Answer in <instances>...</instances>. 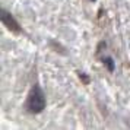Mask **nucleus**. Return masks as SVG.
Masks as SVG:
<instances>
[{
	"mask_svg": "<svg viewBox=\"0 0 130 130\" xmlns=\"http://www.w3.org/2000/svg\"><path fill=\"white\" fill-rule=\"evenodd\" d=\"M25 108L29 112H32V114H38V112H41L45 108V96H44L42 89L38 85L32 86L29 95H28L26 104H25Z\"/></svg>",
	"mask_w": 130,
	"mask_h": 130,
	"instance_id": "nucleus-1",
	"label": "nucleus"
},
{
	"mask_svg": "<svg viewBox=\"0 0 130 130\" xmlns=\"http://www.w3.org/2000/svg\"><path fill=\"white\" fill-rule=\"evenodd\" d=\"M0 18H2L3 25H5L9 31H12V32H15V34H19V32H21V26H19V24L16 22V19L13 18L7 10L2 9V12H0Z\"/></svg>",
	"mask_w": 130,
	"mask_h": 130,
	"instance_id": "nucleus-2",
	"label": "nucleus"
},
{
	"mask_svg": "<svg viewBox=\"0 0 130 130\" xmlns=\"http://www.w3.org/2000/svg\"><path fill=\"white\" fill-rule=\"evenodd\" d=\"M104 63H105L107 66H108V70H114V64H112V60L110 59V57H105V59H104Z\"/></svg>",
	"mask_w": 130,
	"mask_h": 130,
	"instance_id": "nucleus-3",
	"label": "nucleus"
}]
</instances>
